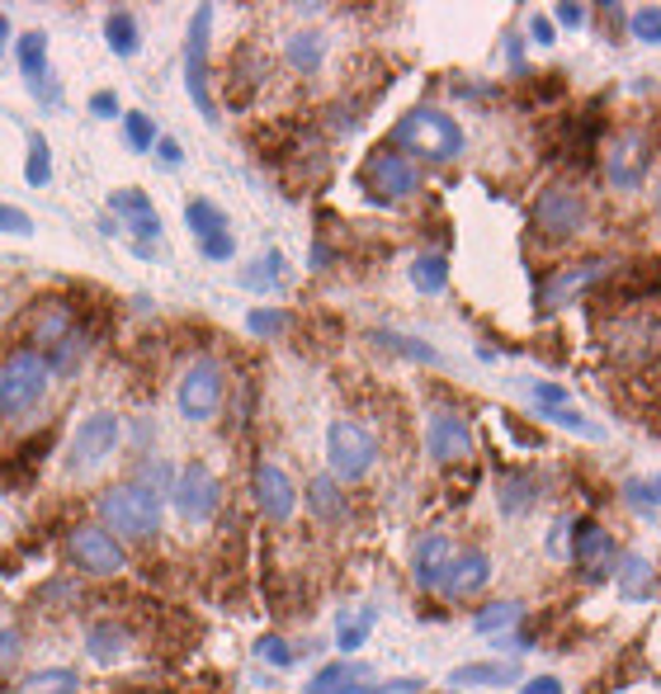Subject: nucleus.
Returning <instances> with one entry per match:
<instances>
[{"instance_id":"f704fd0d","label":"nucleus","mask_w":661,"mask_h":694,"mask_svg":"<svg viewBox=\"0 0 661 694\" xmlns=\"http://www.w3.org/2000/svg\"><path fill=\"white\" fill-rule=\"evenodd\" d=\"M369 628H373V609L364 605V609H359V614H354V619H340V633H336V647H340V652H359V647H364V643H369Z\"/></svg>"},{"instance_id":"8fccbe9b","label":"nucleus","mask_w":661,"mask_h":694,"mask_svg":"<svg viewBox=\"0 0 661 694\" xmlns=\"http://www.w3.org/2000/svg\"><path fill=\"white\" fill-rule=\"evenodd\" d=\"M156 162H162V166H185V151H179V143H175V137H156Z\"/></svg>"},{"instance_id":"6ab92c4d","label":"nucleus","mask_w":661,"mask_h":694,"mask_svg":"<svg viewBox=\"0 0 661 694\" xmlns=\"http://www.w3.org/2000/svg\"><path fill=\"white\" fill-rule=\"evenodd\" d=\"M109 208H114V217H124V227L137 236V246L162 236V217H156L152 198L143 189H114L109 194Z\"/></svg>"},{"instance_id":"6e6552de","label":"nucleus","mask_w":661,"mask_h":694,"mask_svg":"<svg viewBox=\"0 0 661 694\" xmlns=\"http://www.w3.org/2000/svg\"><path fill=\"white\" fill-rule=\"evenodd\" d=\"M67 558L76 571H86V577H118V571L128 567L124 544H118L105 525H76L67 534Z\"/></svg>"},{"instance_id":"0eeeda50","label":"nucleus","mask_w":661,"mask_h":694,"mask_svg":"<svg viewBox=\"0 0 661 694\" xmlns=\"http://www.w3.org/2000/svg\"><path fill=\"white\" fill-rule=\"evenodd\" d=\"M118 434H124V426H118L114 411H95L86 416L81 426H76L71 444H67V472H76V478H86V472L105 468L114 459L118 449Z\"/></svg>"},{"instance_id":"13d9d810","label":"nucleus","mask_w":661,"mask_h":694,"mask_svg":"<svg viewBox=\"0 0 661 694\" xmlns=\"http://www.w3.org/2000/svg\"><path fill=\"white\" fill-rule=\"evenodd\" d=\"M657 208H661V189H657Z\"/></svg>"},{"instance_id":"bb28decb","label":"nucleus","mask_w":661,"mask_h":694,"mask_svg":"<svg viewBox=\"0 0 661 694\" xmlns=\"http://www.w3.org/2000/svg\"><path fill=\"white\" fill-rule=\"evenodd\" d=\"M449 681L454 685H511V681H519V666H511V662H468V666H458Z\"/></svg>"},{"instance_id":"4d7b16f0","label":"nucleus","mask_w":661,"mask_h":694,"mask_svg":"<svg viewBox=\"0 0 661 694\" xmlns=\"http://www.w3.org/2000/svg\"><path fill=\"white\" fill-rule=\"evenodd\" d=\"M648 491H652V501H657V506H661V472H657V478H652V482H648Z\"/></svg>"},{"instance_id":"6e6d98bb","label":"nucleus","mask_w":661,"mask_h":694,"mask_svg":"<svg viewBox=\"0 0 661 694\" xmlns=\"http://www.w3.org/2000/svg\"><path fill=\"white\" fill-rule=\"evenodd\" d=\"M6 48H10V14L0 10V52H6Z\"/></svg>"},{"instance_id":"1a4fd4ad","label":"nucleus","mask_w":661,"mask_h":694,"mask_svg":"<svg viewBox=\"0 0 661 694\" xmlns=\"http://www.w3.org/2000/svg\"><path fill=\"white\" fill-rule=\"evenodd\" d=\"M208 29H213V6H198L189 14V38H185V90L194 99V109L217 124V99L208 90Z\"/></svg>"},{"instance_id":"c85d7f7f","label":"nucleus","mask_w":661,"mask_h":694,"mask_svg":"<svg viewBox=\"0 0 661 694\" xmlns=\"http://www.w3.org/2000/svg\"><path fill=\"white\" fill-rule=\"evenodd\" d=\"M25 180L33 189H48L52 185V147L43 133H29V156H25Z\"/></svg>"},{"instance_id":"a18cd8bd","label":"nucleus","mask_w":661,"mask_h":694,"mask_svg":"<svg viewBox=\"0 0 661 694\" xmlns=\"http://www.w3.org/2000/svg\"><path fill=\"white\" fill-rule=\"evenodd\" d=\"M534 402H538L544 416H553V411L567 407V388L563 383H534Z\"/></svg>"},{"instance_id":"5701e85b","label":"nucleus","mask_w":661,"mask_h":694,"mask_svg":"<svg viewBox=\"0 0 661 694\" xmlns=\"http://www.w3.org/2000/svg\"><path fill=\"white\" fill-rule=\"evenodd\" d=\"M86 652L95 662H118L128 652V628L124 624H114V619H99V624H90L86 628Z\"/></svg>"},{"instance_id":"ddd939ff","label":"nucleus","mask_w":661,"mask_h":694,"mask_svg":"<svg viewBox=\"0 0 661 694\" xmlns=\"http://www.w3.org/2000/svg\"><path fill=\"white\" fill-rule=\"evenodd\" d=\"M14 62L25 71V86L38 105H52V109L62 105V86H57V76L48 67V33L43 29H29L14 38Z\"/></svg>"},{"instance_id":"2eb2a0df","label":"nucleus","mask_w":661,"mask_h":694,"mask_svg":"<svg viewBox=\"0 0 661 694\" xmlns=\"http://www.w3.org/2000/svg\"><path fill=\"white\" fill-rule=\"evenodd\" d=\"M572 558L586 567V577L591 581H605L610 577V567L619 563V548L605 529H600L595 520H576L572 525Z\"/></svg>"},{"instance_id":"f3484780","label":"nucleus","mask_w":661,"mask_h":694,"mask_svg":"<svg viewBox=\"0 0 661 694\" xmlns=\"http://www.w3.org/2000/svg\"><path fill=\"white\" fill-rule=\"evenodd\" d=\"M251 491H255V506L265 510L274 525L293 520L298 491H293V478H289L284 468H274V463H260V468H255V478H251Z\"/></svg>"},{"instance_id":"7c9ffc66","label":"nucleus","mask_w":661,"mask_h":694,"mask_svg":"<svg viewBox=\"0 0 661 694\" xmlns=\"http://www.w3.org/2000/svg\"><path fill=\"white\" fill-rule=\"evenodd\" d=\"M185 223H189V232L198 236V242H204V236L227 227V217H223V208H217L213 198H189V204H185Z\"/></svg>"},{"instance_id":"f03ea898","label":"nucleus","mask_w":661,"mask_h":694,"mask_svg":"<svg viewBox=\"0 0 661 694\" xmlns=\"http://www.w3.org/2000/svg\"><path fill=\"white\" fill-rule=\"evenodd\" d=\"M52 379L57 373L48 369V360L33 345L10 350L6 360H0V421H25L29 411L43 407Z\"/></svg>"},{"instance_id":"a878e982","label":"nucleus","mask_w":661,"mask_h":694,"mask_svg":"<svg viewBox=\"0 0 661 694\" xmlns=\"http://www.w3.org/2000/svg\"><path fill=\"white\" fill-rule=\"evenodd\" d=\"M105 43L114 57H137V48H143V29H137L133 10H109L105 14Z\"/></svg>"},{"instance_id":"dca6fc26","label":"nucleus","mask_w":661,"mask_h":694,"mask_svg":"<svg viewBox=\"0 0 661 694\" xmlns=\"http://www.w3.org/2000/svg\"><path fill=\"white\" fill-rule=\"evenodd\" d=\"M487 581H492V558L483 548H464V553H454V563L445 567V577H439V595L473 600V595H483Z\"/></svg>"},{"instance_id":"79ce46f5","label":"nucleus","mask_w":661,"mask_h":694,"mask_svg":"<svg viewBox=\"0 0 661 694\" xmlns=\"http://www.w3.org/2000/svg\"><path fill=\"white\" fill-rule=\"evenodd\" d=\"M548 421H553V426H563V430H572V434H586V440H600V426H595V421H586V416H581V411H572V407L553 411Z\"/></svg>"},{"instance_id":"f8f14e48","label":"nucleus","mask_w":661,"mask_h":694,"mask_svg":"<svg viewBox=\"0 0 661 694\" xmlns=\"http://www.w3.org/2000/svg\"><path fill=\"white\" fill-rule=\"evenodd\" d=\"M171 501H175V510H179V520L208 525L213 515H217V501H223V491H217V478H213L204 463H185V468L175 472Z\"/></svg>"},{"instance_id":"20e7f679","label":"nucleus","mask_w":661,"mask_h":694,"mask_svg":"<svg viewBox=\"0 0 661 694\" xmlns=\"http://www.w3.org/2000/svg\"><path fill=\"white\" fill-rule=\"evenodd\" d=\"M586 217H591V204H586V194H581V185H572V180L544 185L529 208V223L544 236H553V242H572L576 232H586Z\"/></svg>"},{"instance_id":"c03bdc74","label":"nucleus","mask_w":661,"mask_h":694,"mask_svg":"<svg viewBox=\"0 0 661 694\" xmlns=\"http://www.w3.org/2000/svg\"><path fill=\"white\" fill-rule=\"evenodd\" d=\"M198 251H204V261H232V255H236V242H232V232L223 227V232L204 236V242H198Z\"/></svg>"},{"instance_id":"f257e3e1","label":"nucleus","mask_w":661,"mask_h":694,"mask_svg":"<svg viewBox=\"0 0 661 694\" xmlns=\"http://www.w3.org/2000/svg\"><path fill=\"white\" fill-rule=\"evenodd\" d=\"M464 143L468 137L458 128V118L445 109H430V105L402 114L392 128V147L402 156H411V162H458V156H464Z\"/></svg>"},{"instance_id":"b1692460","label":"nucleus","mask_w":661,"mask_h":694,"mask_svg":"<svg viewBox=\"0 0 661 694\" xmlns=\"http://www.w3.org/2000/svg\"><path fill=\"white\" fill-rule=\"evenodd\" d=\"M369 676H373V671L359 666V662H331V666H322V671L312 676L308 694H350V685L369 681Z\"/></svg>"},{"instance_id":"cd10ccee","label":"nucleus","mask_w":661,"mask_h":694,"mask_svg":"<svg viewBox=\"0 0 661 694\" xmlns=\"http://www.w3.org/2000/svg\"><path fill=\"white\" fill-rule=\"evenodd\" d=\"M411 284L420 289V293H445V284H449V261H445V255H416V261H411Z\"/></svg>"},{"instance_id":"473e14b6","label":"nucleus","mask_w":661,"mask_h":694,"mask_svg":"<svg viewBox=\"0 0 661 694\" xmlns=\"http://www.w3.org/2000/svg\"><path fill=\"white\" fill-rule=\"evenodd\" d=\"M519 619H525V605H519V600H496V605H487V609H477L473 628H477V633H500V628H511V624H519Z\"/></svg>"},{"instance_id":"c9c22d12","label":"nucleus","mask_w":661,"mask_h":694,"mask_svg":"<svg viewBox=\"0 0 661 694\" xmlns=\"http://www.w3.org/2000/svg\"><path fill=\"white\" fill-rule=\"evenodd\" d=\"M137 487H147L152 496H171V487H175V468L171 463H162V459H147V463H137V478H133Z\"/></svg>"},{"instance_id":"5fc2aeb1","label":"nucleus","mask_w":661,"mask_h":694,"mask_svg":"<svg viewBox=\"0 0 661 694\" xmlns=\"http://www.w3.org/2000/svg\"><path fill=\"white\" fill-rule=\"evenodd\" d=\"M519 694H563V681H553V676H534L529 685H519Z\"/></svg>"},{"instance_id":"de8ad7c7","label":"nucleus","mask_w":661,"mask_h":694,"mask_svg":"<svg viewBox=\"0 0 661 694\" xmlns=\"http://www.w3.org/2000/svg\"><path fill=\"white\" fill-rule=\"evenodd\" d=\"M90 114H95V118H124L114 90H95V95H90Z\"/></svg>"},{"instance_id":"a19ab883","label":"nucleus","mask_w":661,"mask_h":694,"mask_svg":"<svg viewBox=\"0 0 661 694\" xmlns=\"http://www.w3.org/2000/svg\"><path fill=\"white\" fill-rule=\"evenodd\" d=\"M255 657L260 662H270L274 671H289L298 662V652L284 643V638H274V633H265V638H255Z\"/></svg>"},{"instance_id":"3c124183","label":"nucleus","mask_w":661,"mask_h":694,"mask_svg":"<svg viewBox=\"0 0 661 694\" xmlns=\"http://www.w3.org/2000/svg\"><path fill=\"white\" fill-rule=\"evenodd\" d=\"M529 38H534V43H557V29H553V19L548 14H529Z\"/></svg>"},{"instance_id":"09e8293b","label":"nucleus","mask_w":661,"mask_h":694,"mask_svg":"<svg viewBox=\"0 0 661 694\" xmlns=\"http://www.w3.org/2000/svg\"><path fill=\"white\" fill-rule=\"evenodd\" d=\"M624 496H629V506H633L638 515H652V510H657V501H652L648 482H629V487H624Z\"/></svg>"},{"instance_id":"49530a36","label":"nucleus","mask_w":661,"mask_h":694,"mask_svg":"<svg viewBox=\"0 0 661 694\" xmlns=\"http://www.w3.org/2000/svg\"><path fill=\"white\" fill-rule=\"evenodd\" d=\"M0 232H6V236H33V217L25 208L0 204Z\"/></svg>"},{"instance_id":"58836bf2","label":"nucleus","mask_w":661,"mask_h":694,"mask_svg":"<svg viewBox=\"0 0 661 694\" xmlns=\"http://www.w3.org/2000/svg\"><path fill=\"white\" fill-rule=\"evenodd\" d=\"M246 326H251V335H260V341H274V335H284V331H289V316H284V312H274V307H251Z\"/></svg>"},{"instance_id":"39448f33","label":"nucleus","mask_w":661,"mask_h":694,"mask_svg":"<svg viewBox=\"0 0 661 694\" xmlns=\"http://www.w3.org/2000/svg\"><path fill=\"white\" fill-rule=\"evenodd\" d=\"M359 185L373 204H397V198H411L420 189V166L397 147H373L364 170H359Z\"/></svg>"},{"instance_id":"9d476101","label":"nucleus","mask_w":661,"mask_h":694,"mask_svg":"<svg viewBox=\"0 0 661 694\" xmlns=\"http://www.w3.org/2000/svg\"><path fill=\"white\" fill-rule=\"evenodd\" d=\"M619 274V261H576V265H557L544 284H538V307H567L576 297H586L591 289H600L605 280Z\"/></svg>"},{"instance_id":"393cba45","label":"nucleus","mask_w":661,"mask_h":694,"mask_svg":"<svg viewBox=\"0 0 661 694\" xmlns=\"http://www.w3.org/2000/svg\"><path fill=\"white\" fill-rule=\"evenodd\" d=\"M308 506H312V515H317L322 525H346V515H350V510H346V496H340V487L327 478V472L308 482Z\"/></svg>"},{"instance_id":"864d4df0","label":"nucleus","mask_w":661,"mask_h":694,"mask_svg":"<svg viewBox=\"0 0 661 694\" xmlns=\"http://www.w3.org/2000/svg\"><path fill=\"white\" fill-rule=\"evenodd\" d=\"M548 19H557L563 29H576V25H586V10H581V6H557Z\"/></svg>"},{"instance_id":"37998d69","label":"nucleus","mask_w":661,"mask_h":694,"mask_svg":"<svg viewBox=\"0 0 661 694\" xmlns=\"http://www.w3.org/2000/svg\"><path fill=\"white\" fill-rule=\"evenodd\" d=\"M19 652H25V638H19V628H0V681L14 671Z\"/></svg>"},{"instance_id":"aec40b11","label":"nucleus","mask_w":661,"mask_h":694,"mask_svg":"<svg viewBox=\"0 0 661 694\" xmlns=\"http://www.w3.org/2000/svg\"><path fill=\"white\" fill-rule=\"evenodd\" d=\"M454 544L445 539V534H426V539L416 544V553H411V577H416V586L420 590H439V577H445V567L454 563Z\"/></svg>"},{"instance_id":"4c0bfd02","label":"nucleus","mask_w":661,"mask_h":694,"mask_svg":"<svg viewBox=\"0 0 661 694\" xmlns=\"http://www.w3.org/2000/svg\"><path fill=\"white\" fill-rule=\"evenodd\" d=\"M629 33L638 43H661V6H638L629 14Z\"/></svg>"},{"instance_id":"e433bc0d","label":"nucleus","mask_w":661,"mask_h":694,"mask_svg":"<svg viewBox=\"0 0 661 694\" xmlns=\"http://www.w3.org/2000/svg\"><path fill=\"white\" fill-rule=\"evenodd\" d=\"M529 506H534V482L529 478H506V482H500V510L525 515Z\"/></svg>"},{"instance_id":"a211bd4d","label":"nucleus","mask_w":661,"mask_h":694,"mask_svg":"<svg viewBox=\"0 0 661 694\" xmlns=\"http://www.w3.org/2000/svg\"><path fill=\"white\" fill-rule=\"evenodd\" d=\"M643 170H648V143H643V133H624V137H619V143L610 147V156H605L610 185H614V189H638Z\"/></svg>"},{"instance_id":"423d86ee","label":"nucleus","mask_w":661,"mask_h":694,"mask_svg":"<svg viewBox=\"0 0 661 694\" xmlns=\"http://www.w3.org/2000/svg\"><path fill=\"white\" fill-rule=\"evenodd\" d=\"M223 392H227V379H223V364L217 360H194L185 373H179V388H175V407L185 421L204 426L217 416V407H223Z\"/></svg>"},{"instance_id":"412c9836","label":"nucleus","mask_w":661,"mask_h":694,"mask_svg":"<svg viewBox=\"0 0 661 694\" xmlns=\"http://www.w3.org/2000/svg\"><path fill=\"white\" fill-rule=\"evenodd\" d=\"M284 57L298 76H317L322 71V57H327V38L317 29H293L289 43H284Z\"/></svg>"},{"instance_id":"7ed1b4c3","label":"nucleus","mask_w":661,"mask_h":694,"mask_svg":"<svg viewBox=\"0 0 661 694\" xmlns=\"http://www.w3.org/2000/svg\"><path fill=\"white\" fill-rule=\"evenodd\" d=\"M99 525H105L118 544L124 539L143 544L162 529V496H152L137 482H118L109 491H99Z\"/></svg>"},{"instance_id":"c756f323","label":"nucleus","mask_w":661,"mask_h":694,"mask_svg":"<svg viewBox=\"0 0 661 694\" xmlns=\"http://www.w3.org/2000/svg\"><path fill=\"white\" fill-rule=\"evenodd\" d=\"M619 595H624V600H648V595H652L648 558H624V563H619Z\"/></svg>"},{"instance_id":"9b49d317","label":"nucleus","mask_w":661,"mask_h":694,"mask_svg":"<svg viewBox=\"0 0 661 694\" xmlns=\"http://www.w3.org/2000/svg\"><path fill=\"white\" fill-rule=\"evenodd\" d=\"M327 459H331V472H336L340 482H359L378 463V440H373L364 426L336 421L327 430Z\"/></svg>"},{"instance_id":"603ef678","label":"nucleus","mask_w":661,"mask_h":694,"mask_svg":"<svg viewBox=\"0 0 661 694\" xmlns=\"http://www.w3.org/2000/svg\"><path fill=\"white\" fill-rule=\"evenodd\" d=\"M548 553H553V558L572 553V525H567V520H563V525H553V534H548Z\"/></svg>"},{"instance_id":"ea45409f","label":"nucleus","mask_w":661,"mask_h":694,"mask_svg":"<svg viewBox=\"0 0 661 694\" xmlns=\"http://www.w3.org/2000/svg\"><path fill=\"white\" fill-rule=\"evenodd\" d=\"M279 274H284V255L270 251L265 261H260V270H246V274H242V284H246V289H255V293H265V289H274V284H279Z\"/></svg>"},{"instance_id":"4468645a","label":"nucleus","mask_w":661,"mask_h":694,"mask_svg":"<svg viewBox=\"0 0 661 694\" xmlns=\"http://www.w3.org/2000/svg\"><path fill=\"white\" fill-rule=\"evenodd\" d=\"M426 453L435 463H464L473 459V430L458 411H435L426 426Z\"/></svg>"},{"instance_id":"2f4dec72","label":"nucleus","mask_w":661,"mask_h":694,"mask_svg":"<svg viewBox=\"0 0 661 694\" xmlns=\"http://www.w3.org/2000/svg\"><path fill=\"white\" fill-rule=\"evenodd\" d=\"M369 341L373 345H383V350H392V354H407V360H416V364H435L439 354L430 350V345H420L416 335H397V331H369Z\"/></svg>"},{"instance_id":"4be33fe9","label":"nucleus","mask_w":661,"mask_h":694,"mask_svg":"<svg viewBox=\"0 0 661 694\" xmlns=\"http://www.w3.org/2000/svg\"><path fill=\"white\" fill-rule=\"evenodd\" d=\"M10 694H81V676L71 666H43V671L19 676Z\"/></svg>"},{"instance_id":"72a5a7b5","label":"nucleus","mask_w":661,"mask_h":694,"mask_svg":"<svg viewBox=\"0 0 661 694\" xmlns=\"http://www.w3.org/2000/svg\"><path fill=\"white\" fill-rule=\"evenodd\" d=\"M124 137H128V147L133 151H156V124H152V114H143V109H128L124 114Z\"/></svg>"}]
</instances>
